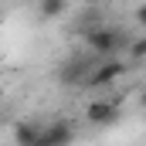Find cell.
I'll use <instances>...</instances> for the list:
<instances>
[{"label": "cell", "instance_id": "4", "mask_svg": "<svg viewBox=\"0 0 146 146\" xmlns=\"http://www.w3.org/2000/svg\"><path fill=\"white\" fill-rule=\"evenodd\" d=\"M119 119V106L109 102V99H95V102H88V109H85V122L88 126H112Z\"/></svg>", "mask_w": 146, "mask_h": 146}, {"label": "cell", "instance_id": "8", "mask_svg": "<svg viewBox=\"0 0 146 146\" xmlns=\"http://www.w3.org/2000/svg\"><path fill=\"white\" fill-rule=\"evenodd\" d=\"M129 54H133V58H146V34L136 37V41L129 44Z\"/></svg>", "mask_w": 146, "mask_h": 146}, {"label": "cell", "instance_id": "5", "mask_svg": "<svg viewBox=\"0 0 146 146\" xmlns=\"http://www.w3.org/2000/svg\"><path fill=\"white\" fill-rule=\"evenodd\" d=\"M72 139H75V129H72L68 119H54V122L44 129V136H41L44 146H72Z\"/></svg>", "mask_w": 146, "mask_h": 146}, {"label": "cell", "instance_id": "11", "mask_svg": "<svg viewBox=\"0 0 146 146\" xmlns=\"http://www.w3.org/2000/svg\"><path fill=\"white\" fill-rule=\"evenodd\" d=\"M37 146H44V143H37Z\"/></svg>", "mask_w": 146, "mask_h": 146}, {"label": "cell", "instance_id": "2", "mask_svg": "<svg viewBox=\"0 0 146 146\" xmlns=\"http://www.w3.org/2000/svg\"><path fill=\"white\" fill-rule=\"evenodd\" d=\"M122 75H126V65H122L119 58H102V61L92 68L88 82H85V88H106V85H112V82L122 78Z\"/></svg>", "mask_w": 146, "mask_h": 146}, {"label": "cell", "instance_id": "1", "mask_svg": "<svg viewBox=\"0 0 146 146\" xmlns=\"http://www.w3.org/2000/svg\"><path fill=\"white\" fill-rule=\"evenodd\" d=\"M85 44L102 58H115V51L126 44V34L119 27H92V31H85Z\"/></svg>", "mask_w": 146, "mask_h": 146}, {"label": "cell", "instance_id": "3", "mask_svg": "<svg viewBox=\"0 0 146 146\" xmlns=\"http://www.w3.org/2000/svg\"><path fill=\"white\" fill-rule=\"evenodd\" d=\"M92 68H95V65H88V61H82V58H68V61L58 68V82L68 85V88H85Z\"/></svg>", "mask_w": 146, "mask_h": 146}, {"label": "cell", "instance_id": "6", "mask_svg": "<svg viewBox=\"0 0 146 146\" xmlns=\"http://www.w3.org/2000/svg\"><path fill=\"white\" fill-rule=\"evenodd\" d=\"M44 129H48V126H41V122H34V119H24V122L14 126V143L17 146H37L41 136H44Z\"/></svg>", "mask_w": 146, "mask_h": 146}, {"label": "cell", "instance_id": "9", "mask_svg": "<svg viewBox=\"0 0 146 146\" xmlns=\"http://www.w3.org/2000/svg\"><path fill=\"white\" fill-rule=\"evenodd\" d=\"M136 24L146 31V3H139V7H136Z\"/></svg>", "mask_w": 146, "mask_h": 146}, {"label": "cell", "instance_id": "10", "mask_svg": "<svg viewBox=\"0 0 146 146\" xmlns=\"http://www.w3.org/2000/svg\"><path fill=\"white\" fill-rule=\"evenodd\" d=\"M139 106H143V109H146V88H143V95H139Z\"/></svg>", "mask_w": 146, "mask_h": 146}, {"label": "cell", "instance_id": "7", "mask_svg": "<svg viewBox=\"0 0 146 146\" xmlns=\"http://www.w3.org/2000/svg\"><path fill=\"white\" fill-rule=\"evenodd\" d=\"M65 7H68V0H41L37 14H41V21H54V17L65 14Z\"/></svg>", "mask_w": 146, "mask_h": 146}]
</instances>
